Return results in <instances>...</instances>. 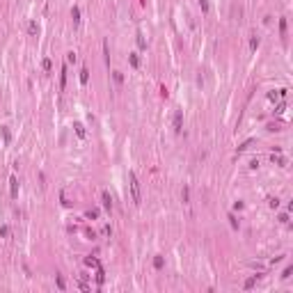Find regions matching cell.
Listing matches in <instances>:
<instances>
[{
    "mask_svg": "<svg viewBox=\"0 0 293 293\" xmlns=\"http://www.w3.org/2000/svg\"><path fill=\"white\" fill-rule=\"evenodd\" d=\"M85 263H87L89 268H98V261H96V259H92V257H87V259H85Z\"/></svg>",
    "mask_w": 293,
    "mask_h": 293,
    "instance_id": "cell-8",
    "label": "cell"
},
{
    "mask_svg": "<svg viewBox=\"0 0 293 293\" xmlns=\"http://www.w3.org/2000/svg\"><path fill=\"white\" fill-rule=\"evenodd\" d=\"M273 163H277V165H282V167H284V165H286V160H284L282 156H275V154H273Z\"/></svg>",
    "mask_w": 293,
    "mask_h": 293,
    "instance_id": "cell-12",
    "label": "cell"
},
{
    "mask_svg": "<svg viewBox=\"0 0 293 293\" xmlns=\"http://www.w3.org/2000/svg\"><path fill=\"white\" fill-rule=\"evenodd\" d=\"M131 64H133V67H140V60H138V53H131Z\"/></svg>",
    "mask_w": 293,
    "mask_h": 293,
    "instance_id": "cell-9",
    "label": "cell"
},
{
    "mask_svg": "<svg viewBox=\"0 0 293 293\" xmlns=\"http://www.w3.org/2000/svg\"><path fill=\"white\" fill-rule=\"evenodd\" d=\"M87 218H89V220H96V218H98V208H89V211H87Z\"/></svg>",
    "mask_w": 293,
    "mask_h": 293,
    "instance_id": "cell-7",
    "label": "cell"
},
{
    "mask_svg": "<svg viewBox=\"0 0 293 293\" xmlns=\"http://www.w3.org/2000/svg\"><path fill=\"white\" fill-rule=\"evenodd\" d=\"M199 5H201V9H208V2L206 0H199Z\"/></svg>",
    "mask_w": 293,
    "mask_h": 293,
    "instance_id": "cell-18",
    "label": "cell"
},
{
    "mask_svg": "<svg viewBox=\"0 0 293 293\" xmlns=\"http://www.w3.org/2000/svg\"><path fill=\"white\" fill-rule=\"evenodd\" d=\"M279 222H284V225L288 222V215H286V213H282V215H279Z\"/></svg>",
    "mask_w": 293,
    "mask_h": 293,
    "instance_id": "cell-17",
    "label": "cell"
},
{
    "mask_svg": "<svg viewBox=\"0 0 293 293\" xmlns=\"http://www.w3.org/2000/svg\"><path fill=\"white\" fill-rule=\"evenodd\" d=\"M28 32H30V35H37V32H39V25H37V23H30V25H28Z\"/></svg>",
    "mask_w": 293,
    "mask_h": 293,
    "instance_id": "cell-11",
    "label": "cell"
},
{
    "mask_svg": "<svg viewBox=\"0 0 293 293\" xmlns=\"http://www.w3.org/2000/svg\"><path fill=\"white\" fill-rule=\"evenodd\" d=\"M73 128H76L78 138H85V128H82V124H76V126H73Z\"/></svg>",
    "mask_w": 293,
    "mask_h": 293,
    "instance_id": "cell-10",
    "label": "cell"
},
{
    "mask_svg": "<svg viewBox=\"0 0 293 293\" xmlns=\"http://www.w3.org/2000/svg\"><path fill=\"white\" fill-rule=\"evenodd\" d=\"M101 199H103V206H105L108 211H112V197H110V192H108V190H103V192H101Z\"/></svg>",
    "mask_w": 293,
    "mask_h": 293,
    "instance_id": "cell-2",
    "label": "cell"
},
{
    "mask_svg": "<svg viewBox=\"0 0 293 293\" xmlns=\"http://www.w3.org/2000/svg\"><path fill=\"white\" fill-rule=\"evenodd\" d=\"M268 204L273 206V208H277V206H279V199H277V197H270V199H268Z\"/></svg>",
    "mask_w": 293,
    "mask_h": 293,
    "instance_id": "cell-14",
    "label": "cell"
},
{
    "mask_svg": "<svg viewBox=\"0 0 293 293\" xmlns=\"http://www.w3.org/2000/svg\"><path fill=\"white\" fill-rule=\"evenodd\" d=\"M181 122H183V115H181V110H176V115H174V131H181Z\"/></svg>",
    "mask_w": 293,
    "mask_h": 293,
    "instance_id": "cell-3",
    "label": "cell"
},
{
    "mask_svg": "<svg viewBox=\"0 0 293 293\" xmlns=\"http://www.w3.org/2000/svg\"><path fill=\"white\" fill-rule=\"evenodd\" d=\"M101 234H103V236H112V229H110V227L105 225V227H103V229H101Z\"/></svg>",
    "mask_w": 293,
    "mask_h": 293,
    "instance_id": "cell-15",
    "label": "cell"
},
{
    "mask_svg": "<svg viewBox=\"0 0 293 293\" xmlns=\"http://www.w3.org/2000/svg\"><path fill=\"white\" fill-rule=\"evenodd\" d=\"M138 46L140 48H147V41H144V35H142V32H138Z\"/></svg>",
    "mask_w": 293,
    "mask_h": 293,
    "instance_id": "cell-6",
    "label": "cell"
},
{
    "mask_svg": "<svg viewBox=\"0 0 293 293\" xmlns=\"http://www.w3.org/2000/svg\"><path fill=\"white\" fill-rule=\"evenodd\" d=\"M71 16H73V23L78 25V23H80V12H78V7H73V9H71Z\"/></svg>",
    "mask_w": 293,
    "mask_h": 293,
    "instance_id": "cell-5",
    "label": "cell"
},
{
    "mask_svg": "<svg viewBox=\"0 0 293 293\" xmlns=\"http://www.w3.org/2000/svg\"><path fill=\"white\" fill-rule=\"evenodd\" d=\"M128 179H131V197H133V204H140L142 195H140V181H138V176H135V172H131Z\"/></svg>",
    "mask_w": 293,
    "mask_h": 293,
    "instance_id": "cell-1",
    "label": "cell"
},
{
    "mask_svg": "<svg viewBox=\"0 0 293 293\" xmlns=\"http://www.w3.org/2000/svg\"><path fill=\"white\" fill-rule=\"evenodd\" d=\"M9 183H12V197H16V195H18V181H16L14 176H12V179H9Z\"/></svg>",
    "mask_w": 293,
    "mask_h": 293,
    "instance_id": "cell-4",
    "label": "cell"
},
{
    "mask_svg": "<svg viewBox=\"0 0 293 293\" xmlns=\"http://www.w3.org/2000/svg\"><path fill=\"white\" fill-rule=\"evenodd\" d=\"M154 266H156V268H163V259H160V257H156V261H154Z\"/></svg>",
    "mask_w": 293,
    "mask_h": 293,
    "instance_id": "cell-16",
    "label": "cell"
},
{
    "mask_svg": "<svg viewBox=\"0 0 293 293\" xmlns=\"http://www.w3.org/2000/svg\"><path fill=\"white\" fill-rule=\"evenodd\" d=\"M87 69H82V71H80V82H82V85H85V82H87Z\"/></svg>",
    "mask_w": 293,
    "mask_h": 293,
    "instance_id": "cell-13",
    "label": "cell"
}]
</instances>
